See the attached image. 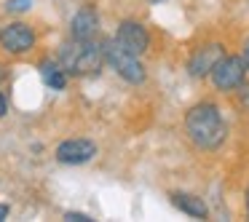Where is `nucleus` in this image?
I'll return each mask as SVG.
<instances>
[{"label": "nucleus", "instance_id": "3", "mask_svg": "<svg viewBox=\"0 0 249 222\" xmlns=\"http://www.w3.org/2000/svg\"><path fill=\"white\" fill-rule=\"evenodd\" d=\"M102 46H105V62H107V65L115 70V75L124 78V81L131 83V86L145 83L147 72H145V67H142L140 56L131 54L129 49H124V46H121L115 38L102 40Z\"/></svg>", "mask_w": 249, "mask_h": 222}, {"label": "nucleus", "instance_id": "1", "mask_svg": "<svg viewBox=\"0 0 249 222\" xmlns=\"http://www.w3.org/2000/svg\"><path fill=\"white\" fill-rule=\"evenodd\" d=\"M185 131L201 150H217L228 139V126L214 102H198L185 113Z\"/></svg>", "mask_w": 249, "mask_h": 222}, {"label": "nucleus", "instance_id": "17", "mask_svg": "<svg viewBox=\"0 0 249 222\" xmlns=\"http://www.w3.org/2000/svg\"><path fill=\"white\" fill-rule=\"evenodd\" d=\"M8 211H11V209H8V204H0V222L8 217Z\"/></svg>", "mask_w": 249, "mask_h": 222}, {"label": "nucleus", "instance_id": "12", "mask_svg": "<svg viewBox=\"0 0 249 222\" xmlns=\"http://www.w3.org/2000/svg\"><path fill=\"white\" fill-rule=\"evenodd\" d=\"M30 3H33V0H8L6 11L8 14H22V11H27V8H30Z\"/></svg>", "mask_w": 249, "mask_h": 222}, {"label": "nucleus", "instance_id": "16", "mask_svg": "<svg viewBox=\"0 0 249 222\" xmlns=\"http://www.w3.org/2000/svg\"><path fill=\"white\" fill-rule=\"evenodd\" d=\"M8 113V102H6V97H3V91H0V118Z\"/></svg>", "mask_w": 249, "mask_h": 222}, {"label": "nucleus", "instance_id": "9", "mask_svg": "<svg viewBox=\"0 0 249 222\" xmlns=\"http://www.w3.org/2000/svg\"><path fill=\"white\" fill-rule=\"evenodd\" d=\"M99 33V14L94 6H83L78 8V14L70 22V38L78 40H91Z\"/></svg>", "mask_w": 249, "mask_h": 222}, {"label": "nucleus", "instance_id": "10", "mask_svg": "<svg viewBox=\"0 0 249 222\" xmlns=\"http://www.w3.org/2000/svg\"><path fill=\"white\" fill-rule=\"evenodd\" d=\"M169 198H172V204L177 206L182 214L196 217V220H206V217H209V206H206V201L198 198V195H193V193H172Z\"/></svg>", "mask_w": 249, "mask_h": 222}, {"label": "nucleus", "instance_id": "5", "mask_svg": "<svg viewBox=\"0 0 249 222\" xmlns=\"http://www.w3.org/2000/svg\"><path fill=\"white\" fill-rule=\"evenodd\" d=\"M33 46H35V33H33L30 24L11 22L0 30V49L6 51V54H14V56L27 54Z\"/></svg>", "mask_w": 249, "mask_h": 222}, {"label": "nucleus", "instance_id": "11", "mask_svg": "<svg viewBox=\"0 0 249 222\" xmlns=\"http://www.w3.org/2000/svg\"><path fill=\"white\" fill-rule=\"evenodd\" d=\"M38 70H40L43 83L51 88V91H65V86H67V70L62 67L59 59H43L38 65Z\"/></svg>", "mask_w": 249, "mask_h": 222}, {"label": "nucleus", "instance_id": "19", "mask_svg": "<svg viewBox=\"0 0 249 222\" xmlns=\"http://www.w3.org/2000/svg\"><path fill=\"white\" fill-rule=\"evenodd\" d=\"M147 3H161V0H147Z\"/></svg>", "mask_w": 249, "mask_h": 222}, {"label": "nucleus", "instance_id": "2", "mask_svg": "<svg viewBox=\"0 0 249 222\" xmlns=\"http://www.w3.org/2000/svg\"><path fill=\"white\" fill-rule=\"evenodd\" d=\"M59 62L72 78H86L97 75L105 65V46L97 40H78L70 38L67 43L59 46Z\"/></svg>", "mask_w": 249, "mask_h": 222}, {"label": "nucleus", "instance_id": "8", "mask_svg": "<svg viewBox=\"0 0 249 222\" xmlns=\"http://www.w3.org/2000/svg\"><path fill=\"white\" fill-rule=\"evenodd\" d=\"M54 155L65 166H81V163H89L97 155V145L91 139H65L62 145H56Z\"/></svg>", "mask_w": 249, "mask_h": 222}, {"label": "nucleus", "instance_id": "4", "mask_svg": "<svg viewBox=\"0 0 249 222\" xmlns=\"http://www.w3.org/2000/svg\"><path fill=\"white\" fill-rule=\"evenodd\" d=\"M247 62H244V56H231L225 54L220 62H217V67L212 70V83H214L217 91L228 94V91H236V88H241L244 83H247Z\"/></svg>", "mask_w": 249, "mask_h": 222}, {"label": "nucleus", "instance_id": "15", "mask_svg": "<svg viewBox=\"0 0 249 222\" xmlns=\"http://www.w3.org/2000/svg\"><path fill=\"white\" fill-rule=\"evenodd\" d=\"M241 56H244V62H247V70H249V38L244 40V49H241Z\"/></svg>", "mask_w": 249, "mask_h": 222}, {"label": "nucleus", "instance_id": "14", "mask_svg": "<svg viewBox=\"0 0 249 222\" xmlns=\"http://www.w3.org/2000/svg\"><path fill=\"white\" fill-rule=\"evenodd\" d=\"M241 104L249 110V83H244V86H241Z\"/></svg>", "mask_w": 249, "mask_h": 222}, {"label": "nucleus", "instance_id": "7", "mask_svg": "<svg viewBox=\"0 0 249 222\" xmlns=\"http://www.w3.org/2000/svg\"><path fill=\"white\" fill-rule=\"evenodd\" d=\"M225 56V49L222 43H206V46H198V49L190 54L188 59V72L193 78H206L212 75V70L217 67V62Z\"/></svg>", "mask_w": 249, "mask_h": 222}, {"label": "nucleus", "instance_id": "6", "mask_svg": "<svg viewBox=\"0 0 249 222\" xmlns=\"http://www.w3.org/2000/svg\"><path fill=\"white\" fill-rule=\"evenodd\" d=\"M115 40H118L124 49H129L131 54L142 56L147 49H150V30L142 22H134V19H124L115 30Z\"/></svg>", "mask_w": 249, "mask_h": 222}, {"label": "nucleus", "instance_id": "18", "mask_svg": "<svg viewBox=\"0 0 249 222\" xmlns=\"http://www.w3.org/2000/svg\"><path fill=\"white\" fill-rule=\"evenodd\" d=\"M244 204H247V211H249V188H247V195H244Z\"/></svg>", "mask_w": 249, "mask_h": 222}, {"label": "nucleus", "instance_id": "13", "mask_svg": "<svg viewBox=\"0 0 249 222\" xmlns=\"http://www.w3.org/2000/svg\"><path fill=\"white\" fill-rule=\"evenodd\" d=\"M65 220L67 222H91V217L83 214V211H65Z\"/></svg>", "mask_w": 249, "mask_h": 222}]
</instances>
